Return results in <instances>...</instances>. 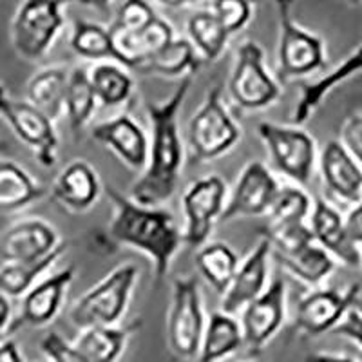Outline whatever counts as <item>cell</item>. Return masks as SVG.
Listing matches in <instances>:
<instances>
[{
	"mask_svg": "<svg viewBox=\"0 0 362 362\" xmlns=\"http://www.w3.org/2000/svg\"><path fill=\"white\" fill-rule=\"evenodd\" d=\"M192 86V76L181 78L173 95L145 102L151 140L148 163L131 187V198L147 206H163L174 196L183 169V144L180 136V111Z\"/></svg>",
	"mask_w": 362,
	"mask_h": 362,
	"instance_id": "cell-1",
	"label": "cell"
},
{
	"mask_svg": "<svg viewBox=\"0 0 362 362\" xmlns=\"http://www.w3.org/2000/svg\"><path fill=\"white\" fill-rule=\"evenodd\" d=\"M107 196L115 206L109 234L118 245L140 250L151 259L154 276L163 279L170 270V263L176 257L183 232L177 226L176 218L163 206H147L136 203L131 196L109 187Z\"/></svg>",
	"mask_w": 362,
	"mask_h": 362,
	"instance_id": "cell-2",
	"label": "cell"
},
{
	"mask_svg": "<svg viewBox=\"0 0 362 362\" xmlns=\"http://www.w3.org/2000/svg\"><path fill=\"white\" fill-rule=\"evenodd\" d=\"M140 279V270L132 263L116 267L71 308V322L78 329L95 326H118L124 319L132 292Z\"/></svg>",
	"mask_w": 362,
	"mask_h": 362,
	"instance_id": "cell-3",
	"label": "cell"
},
{
	"mask_svg": "<svg viewBox=\"0 0 362 362\" xmlns=\"http://www.w3.org/2000/svg\"><path fill=\"white\" fill-rule=\"evenodd\" d=\"M71 0H22L11 22V44L28 62L44 58L64 28L62 8Z\"/></svg>",
	"mask_w": 362,
	"mask_h": 362,
	"instance_id": "cell-4",
	"label": "cell"
},
{
	"mask_svg": "<svg viewBox=\"0 0 362 362\" xmlns=\"http://www.w3.org/2000/svg\"><path fill=\"white\" fill-rule=\"evenodd\" d=\"M241 131L221 98V87H212L189 124V151L192 163L216 160L232 151Z\"/></svg>",
	"mask_w": 362,
	"mask_h": 362,
	"instance_id": "cell-5",
	"label": "cell"
},
{
	"mask_svg": "<svg viewBox=\"0 0 362 362\" xmlns=\"http://www.w3.org/2000/svg\"><path fill=\"white\" fill-rule=\"evenodd\" d=\"M205 326L198 279L194 276L174 279L173 300L167 319V339L170 351L177 358L185 361L196 357L205 334Z\"/></svg>",
	"mask_w": 362,
	"mask_h": 362,
	"instance_id": "cell-6",
	"label": "cell"
},
{
	"mask_svg": "<svg viewBox=\"0 0 362 362\" xmlns=\"http://www.w3.org/2000/svg\"><path fill=\"white\" fill-rule=\"evenodd\" d=\"M293 2L296 0H274L279 21L277 76L281 80L306 76L326 66L325 45L321 38L293 22Z\"/></svg>",
	"mask_w": 362,
	"mask_h": 362,
	"instance_id": "cell-7",
	"label": "cell"
},
{
	"mask_svg": "<svg viewBox=\"0 0 362 362\" xmlns=\"http://www.w3.org/2000/svg\"><path fill=\"white\" fill-rule=\"evenodd\" d=\"M0 116L11 127L18 140L28 145L35 154V160L51 169L58 160V134L53 119L40 109L28 102L11 96L8 87L0 82Z\"/></svg>",
	"mask_w": 362,
	"mask_h": 362,
	"instance_id": "cell-8",
	"label": "cell"
},
{
	"mask_svg": "<svg viewBox=\"0 0 362 362\" xmlns=\"http://www.w3.org/2000/svg\"><path fill=\"white\" fill-rule=\"evenodd\" d=\"M257 134L268 148L274 167L296 185H306L317 161V148L312 136L296 125L288 127L270 122L257 125Z\"/></svg>",
	"mask_w": 362,
	"mask_h": 362,
	"instance_id": "cell-9",
	"label": "cell"
},
{
	"mask_svg": "<svg viewBox=\"0 0 362 362\" xmlns=\"http://www.w3.org/2000/svg\"><path fill=\"white\" fill-rule=\"evenodd\" d=\"M228 90L235 105L247 111L264 109L279 98L281 87L267 71L259 44L245 42L239 45Z\"/></svg>",
	"mask_w": 362,
	"mask_h": 362,
	"instance_id": "cell-10",
	"label": "cell"
},
{
	"mask_svg": "<svg viewBox=\"0 0 362 362\" xmlns=\"http://www.w3.org/2000/svg\"><path fill=\"white\" fill-rule=\"evenodd\" d=\"M226 203V185L221 176L212 174L194 181L183 194V212H185V230L183 243L202 248L209 241L219 221Z\"/></svg>",
	"mask_w": 362,
	"mask_h": 362,
	"instance_id": "cell-11",
	"label": "cell"
},
{
	"mask_svg": "<svg viewBox=\"0 0 362 362\" xmlns=\"http://www.w3.org/2000/svg\"><path fill=\"white\" fill-rule=\"evenodd\" d=\"M361 296V284L354 283L346 290H315L308 296L300 297L296 308L293 328L305 335H322L334 332L337 325L354 310Z\"/></svg>",
	"mask_w": 362,
	"mask_h": 362,
	"instance_id": "cell-12",
	"label": "cell"
},
{
	"mask_svg": "<svg viewBox=\"0 0 362 362\" xmlns=\"http://www.w3.org/2000/svg\"><path fill=\"white\" fill-rule=\"evenodd\" d=\"M279 189L281 185L267 165L261 161H250L235 181L219 221L267 216Z\"/></svg>",
	"mask_w": 362,
	"mask_h": 362,
	"instance_id": "cell-13",
	"label": "cell"
},
{
	"mask_svg": "<svg viewBox=\"0 0 362 362\" xmlns=\"http://www.w3.org/2000/svg\"><path fill=\"white\" fill-rule=\"evenodd\" d=\"M286 317V284L274 279L263 293L241 310V334L250 350H261L277 334Z\"/></svg>",
	"mask_w": 362,
	"mask_h": 362,
	"instance_id": "cell-14",
	"label": "cell"
},
{
	"mask_svg": "<svg viewBox=\"0 0 362 362\" xmlns=\"http://www.w3.org/2000/svg\"><path fill=\"white\" fill-rule=\"evenodd\" d=\"M64 241L44 219H22L0 235L2 263H31L53 254Z\"/></svg>",
	"mask_w": 362,
	"mask_h": 362,
	"instance_id": "cell-15",
	"label": "cell"
},
{
	"mask_svg": "<svg viewBox=\"0 0 362 362\" xmlns=\"http://www.w3.org/2000/svg\"><path fill=\"white\" fill-rule=\"evenodd\" d=\"M73 279L74 267H67L53 276L38 281L33 288L22 297L21 315L11 322L9 332H15L22 326L42 328V326L49 325L62 310L64 299H66V293Z\"/></svg>",
	"mask_w": 362,
	"mask_h": 362,
	"instance_id": "cell-16",
	"label": "cell"
},
{
	"mask_svg": "<svg viewBox=\"0 0 362 362\" xmlns=\"http://www.w3.org/2000/svg\"><path fill=\"white\" fill-rule=\"evenodd\" d=\"M270 254L272 245L263 238L255 245L254 250L247 255V259L238 267L230 286L223 293L221 312L228 315L239 313L248 303L261 296L268 286V274H270Z\"/></svg>",
	"mask_w": 362,
	"mask_h": 362,
	"instance_id": "cell-17",
	"label": "cell"
},
{
	"mask_svg": "<svg viewBox=\"0 0 362 362\" xmlns=\"http://www.w3.org/2000/svg\"><path fill=\"white\" fill-rule=\"evenodd\" d=\"M319 167L325 189L334 198L344 203H358L362 199V167L348 148L337 140H329L322 147Z\"/></svg>",
	"mask_w": 362,
	"mask_h": 362,
	"instance_id": "cell-18",
	"label": "cell"
},
{
	"mask_svg": "<svg viewBox=\"0 0 362 362\" xmlns=\"http://www.w3.org/2000/svg\"><path fill=\"white\" fill-rule=\"evenodd\" d=\"M93 138L109 147L131 170L144 173L148 163L147 132L129 115H119L93 127Z\"/></svg>",
	"mask_w": 362,
	"mask_h": 362,
	"instance_id": "cell-19",
	"label": "cell"
},
{
	"mask_svg": "<svg viewBox=\"0 0 362 362\" xmlns=\"http://www.w3.org/2000/svg\"><path fill=\"white\" fill-rule=\"evenodd\" d=\"M310 230L319 247L346 267L361 264V252L346 232L344 218L326 199L317 198L310 214Z\"/></svg>",
	"mask_w": 362,
	"mask_h": 362,
	"instance_id": "cell-20",
	"label": "cell"
},
{
	"mask_svg": "<svg viewBox=\"0 0 362 362\" xmlns=\"http://www.w3.org/2000/svg\"><path fill=\"white\" fill-rule=\"evenodd\" d=\"M102 194L98 173L86 160L66 165L51 185V198L73 212H86L98 202Z\"/></svg>",
	"mask_w": 362,
	"mask_h": 362,
	"instance_id": "cell-21",
	"label": "cell"
},
{
	"mask_svg": "<svg viewBox=\"0 0 362 362\" xmlns=\"http://www.w3.org/2000/svg\"><path fill=\"white\" fill-rule=\"evenodd\" d=\"M358 71H362V44L358 45L355 53H351L350 57L346 58L341 66L335 67L334 71H329L328 74H325L321 78L303 86L300 98L296 103V109L292 112V122L296 124V127H300L317 109L321 107L322 100L332 93L334 87L346 82L350 76L357 74Z\"/></svg>",
	"mask_w": 362,
	"mask_h": 362,
	"instance_id": "cell-22",
	"label": "cell"
},
{
	"mask_svg": "<svg viewBox=\"0 0 362 362\" xmlns=\"http://www.w3.org/2000/svg\"><path fill=\"white\" fill-rule=\"evenodd\" d=\"M243 344L241 326L234 315L214 312L205 326L196 362H219L239 351Z\"/></svg>",
	"mask_w": 362,
	"mask_h": 362,
	"instance_id": "cell-23",
	"label": "cell"
},
{
	"mask_svg": "<svg viewBox=\"0 0 362 362\" xmlns=\"http://www.w3.org/2000/svg\"><path fill=\"white\" fill-rule=\"evenodd\" d=\"M45 196V189L21 165L0 160V212H17Z\"/></svg>",
	"mask_w": 362,
	"mask_h": 362,
	"instance_id": "cell-24",
	"label": "cell"
},
{
	"mask_svg": "<svg viewBox=\"0 0 362 362\" xmlns=\"http://www.w3.org/2000/svg\"><path fill=\"white\" fill-rule=\"evenodd\" d=\"M67 80L69 71L64 67H45L38 71L25 87L28 102L54 122L64 115Z\"/></svg>",
	"mask_w": 362,
	"mask_h": 362,
	"instance_id": "cell-25",
	"label": "cell"
},
{
	"mask_svg": "<svg viewBox=\"0 0 362 362\" xmlns=\"http://www.w3.org/2000/svg\"><path fill=\"white\" fill-rule=\"evenodd\" d=\"M136 328V322L131 326H95L82 329L74 344L89 362H118Z\"/></svg>",
	"mask_w": 362,
	"mask_h": 362,
	"instance_id": "cell-26",
	"label": "cell"
},
{
	"mask_svg": "<svg viewBox=\"0 0 362 362\" xmlns=\"http://www.w3.org/2000/svg\"><path fill=\"white\" fill-rule=\"evenodd\" d=\"M274 257L283 270L308 286H319L335 270L334 257L315 241L290 254L274 252Z\"/></svg>",
	"mask_w": 362,
	"mask_h": 362,
	"instance_id": "cell-27",
	"label": "cell"
},
{
	"mask_svg": "<svg viewBox=\"0 0 362 362\" xmlns=\"http://www.w3.org/2000/svg\"><path fill=\"white\" fill-rule=\"evenodd\" d=\"M96 105H98V100H96L95 89L90 86L89 71L86 67H74L73 71H69L66 105H64V115L67 116V122L74 134H78L87 127L95 115Z\"/></svg>",
	"mask_w": 362,
	"mask_h": 362,
	"instance_id": "cell-28",
	"label": "cell"
},
{
	"mask_svg": "<svg viewBox=\"0 0 362 362\" xmlns=\"http://www.w3.org/2000/svg\"><path fill=\"white\" fill-rule=\"evenodd\" d=\"M202 66V58L192 45V42L185 38H174L167 47L154 54L144 67L141 73L161 74V76H192L198 73Z\"/></svg>",
	"mask_w": 362,
	"mask_h": 362,
	"instance_id": "cell-29",
	"label": "cell"
},
{
	"mask_svg": "<svg viewBox=\"0 0 362 362\" xmlns=\"http://www.w3.org/2000/svg\"><path fill=\"white\" fill-rule=\"evenodd\" d=\"M67 243H62L51 255L31 263H6L0 267V292L8 297H24L42 279L45 272L57 263L66 252Z\"/></svg>",
	"mask_w": 362,
	"mask_h": 362,
	"instance_id": "cell-30",
	"label": "cell"
},
{
	"mask_svg": "<svg viewBox=\"0 0 362 362\" xmlns=\"http://www.w3.org/2000/svg\"><path fill=\"white\" fill-rule=\"evenodd\" d=\"M87 71H89L90 86L95 89L98 103L105 107H116L131 98L134 82L124 66L112 62H98Z\"/></svg>",
	"mask_w": 362,
	"mask_h": 362,
	"instance_id": "cell-31",
	"label": "cell"
},
{
	"mask_svg": "<svg viewBox=\"0 0 362 362\" xmlns=\"http://www.w3.org/2000/svg\"><path fill=\"white\" fill-rule=\"evenodd\" d=\"M239 259L225 243H205L198 252V268L206 283L218 293H225L238 272Z\"/></svg>",
	"mask_w": 362,
	"mask_h": 362,
	"instance_id": "cell-32",
	"label": "cell"
},
{
	"mask_svg": "<svg viewBox=\"0 0 362 362\" xmlns=\"http://www.w3.org/2000/svg\"><path fill=\"white\" fill-rule=\"evenodd\" d=\"M312 198L299 185L281 187L270 210L267 212L264 230L306 223L312 214Z\"/></svg>",
	"mask_w": 362,
	"mask_h": 362,
	"instance_id": "cell-33",
	"label": "cell"
},
{
	"mask_svg": "<svg viewBox=\"0 0 362 362\" xmlns=\"http://www.w3.org/2000/svg\"><path fill=\"white\" fill-rule=\"evenodd\" d=\"M187 31L196 51L209 62H214L221 57L230 37L212 11L194 13L187 22Z\"/></svg>",
	"mask_w": 362,
	"mask_h": 362,
	"instance_id": "cell-34",
	"label": "cell"
},
{
	"mask_svg": "<svg viewBox=\"0 0 362 362\" xmlns=\"http://www.w3.org/2000/svg\"><path fill=\"white\" fill-rule=\"evenodd\" d=\"M71 47L78 57L87 60H112V44L109 29L86 21L74 22Z\"/></svg>",
	"mask_w": 362,
	"mask_h": 362,
	"instance_id": "cell-35",
	"label": "cell"
},
{
	"mask_svg": "<svg viewBox=\"0 0 362 362\" xmlns=\"http://www.w3.org/2000/svg\"><path fill=\"white\" fill-rule=\"evenodd\" d=\"M212 13L221 22L226 33L234 35L250 21L252 4L250 0H214Z\"/></svg>",
	"mask_w": 362,
	"mask_h": 362,
	"instance_id": "cell-36",
	"label": "cell"
},
{
	"mask_svg": "<svg viewBox=\"0 0 362 362\" xmlns=\"http://www.w3.org/2000/svg\"><path fill=\"white\" fill-rule=\"evenodd\" d=\"M156 21V13L148 6L145 0H125L124 4L119 6L118 17L112 25L132 31V33H140L147 25H151Z\"/></svg>",
	"mask_w": 362,
	"mask_h": 362,
	"instance_id": "cell-37",
	"label": "cell"
},
{
	"mask_svg": "<svg viewBox=\"0 0 362 362\" xmlns=\"http://www.w3.org/2000/svg\"><path fill=\"white\" fill-rule=\"evenodd\" d=\"M138 35V45H140L141 57H144V66L154 57V54L160 53L163 47L170 44L174 40V31L170 28L169 22L161 21L156 17V21L151 25L140 31ZM141 66V67H144Z\"/></svg>",
	"mask_w": 362,
	"mask_h": 362,
	"instance_id": "cell-38",
	"label": "cell"
},
{
	"mask_svg": "<svg viewBox=\"0 0 362 362\" xmlns=\"http://www.w3.org/2000/svg\"><path fill=\"white\" fill-rule=\"evenodd\" d=\"M44 355L49 362H89V358L57 332H49L40 342Z\"/></svg>",
	"mask_w": 362,
	"mask_h": 362,
	"instance_id": "cell-39",
	"label": "cell"
},
{
	"mask_svg": "<svg viewBox=\"0 0 362 362\" xmlns=\"http://www.w3.org/2000/svg\"><path fill=\"white\" fill-rule=\"evenodd\" d=\"M341 144L362 167V115H351L341 129Z\"/></svg>",
	"mask_w": 362,
	"mask_h": 362,
	"instance_id": "cell-40",
	"label": "cell"
},
{
	"mask_svg": "<svg viewBox=\"0 0 362 362\" xmlns=\"http://www.w3.org/2000/svg\"><path fill=\"white\" fill-rule=\"evenodd\" d=\"M334 334L350 339L362 350V313L355 308L350 310L341 321V325L335 326Z\"/></svg>",
	"mask_w": 362,
	"mask_h": 362,
	"instance_id": "cell-41",
	"label": "cell"
},
{
	"mask_svg": "<svg viewBox=\"0 0 362 362\" xmlns=\"http://www.w3.org/2000/svg\"><path fill=\"white\" fill-rule=\"evenodd\" d=\"M344 226L351 241L357 247L362 245V199L358 203H355L354 209L348 212V216L344 218Z\"/></svg>",
	"mask_w": 362,
	"mask_h": 362,
	"instance_id": "cell-42",
	"label": "cell"
},
{
	"mask_svg": "<svg viewBox=\"0 0 362 362\" xmlns=\"http://www.w3.org/2000/svg\"><path fill=\"white\" fill-rule=\"evenodd\" d=\"M11 300H9V297L6 293L0 292V341L4 339V335L11 328Z\"/></svg>",
	"mask_w": 362,
	"mask_h": 362,
	"instance_id": "cell-43",
	"label": "cell"
},
{
	"mask_svg": "<svg viewBox=\"0 0 362 362\" xmlns=\"http://www.w3.org/2000/svg\"><path fill=\"white\" fill-rule=\"evenodd\" d=\"M0 362H24L17 342L11 341V339L0 341Z\"/></svg>",
	"mask_w": 362,
	"mask_h": 362,
	"instance_id": "cell-44",
	"label": "cell"
},
{
	"mask_svg": "<svg viewBox=\"0 0 362 362\" xmlns=\"http://www.w3.org/2000/svg\"><path fill=\"white\" fill-rule=\"evenodd\" d=\"M305 362H355V361L350 357H346V355L310 354L305 357Z\"/></svg>",
	"mask_w": 362,
	"mask_h": 362,
	"instance_id": "cell-45",
	"label": "cell"
},
{
	"mask_svg": "<svg viewBox=\"0 0 362 362\" xmlns=\"http://www.w3.org/2000/svg\"><path fill=\"white\" fill-rule=\"evenodd\" d=\"M158 2L167 6V8H181V6L190 4V0H158Z\"/></svg>",
	"mask_w": 362,
	"mask_h": 362,
	"instance_id": "cell-46",
	"label": "cell"
},
{
	"mask_svg": "<svg viewBox=\"0 0 362 362\" xmlns=\"http://www.w3.org/2000/svg\"><path fill=\"white\" fill-rule=\"evenodd\" d=\"M87 2L93 6H96V8H107L111 0H87Z\"/></svg>",
	"mask_w": 362,
	"mask_h": 362,
	"instance_id": "cell-47",
	"label": "cell"
},
{
	"mask_svg": "<svg viewBox=\"0 0 362 362\" xmlns=\"http://www.w3.org/2000/svg\"><path fill=\"white\" fill-rule=\"evenodd\" d=\"M194 2H198V0H190V4H194Z\"/></svg>",
	"mask_w": 362,
	"mask_h": 362,
	"instance_id": "cell-48",
	"label": "cell"
},
{
	"mask_svg": "<svg viewBox=\"0 0 362 362\" xmlns=\"http://www.w3.org/2000/svg\"><path fill=\"white\" fill-rule=\"evenodd\" d=\"M350 2H358V0H350Z\"/></svg>",
	"mask_w": 362,
	"mask_h": 362,
	"instance_id": "cell-49",
	"label": "cell"
},
{
	"mask_svg": "<svg viewBox=\"0 0 362 362\" xmlns=\"http://www.w3.org/2000/svg\"><path fill=\"white\" fill-rule=\"evenodd\" d=\"M361 264H362V254H361Z\"/></svg>",
	"mask_w": 362,
	"mask_h": 362,
	"instance_id": "cell-50",
	"label": "cell"
}]
</instances>
